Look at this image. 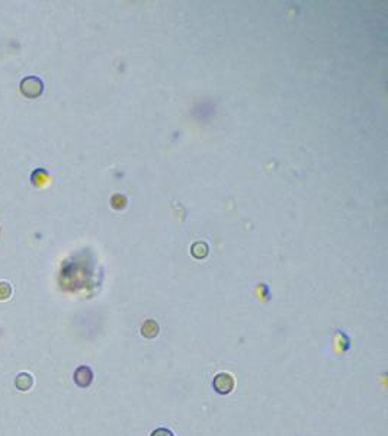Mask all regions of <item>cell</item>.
<instances>
[{
  "instance_id": "obj_1",
  "label": "cell",
  "mask_w": 388,
  "mask_h": 436,
  "mask_svg": "<svg viewBox=\"0 0 388 436\" xmlns=\"http://www.w3.org/2000/svg\"><path fill=\"white\" fill-rule=\"evenodd\" d=\"M19 89H21V93L23 96L29 98V99H33V98H38L43 90H44V83L40 77H35V76H29V77H25L21 82L19 85Z\"/></svg>"
},
{
  "instance_id": "obj_2",
  "label": "cell",
  "mask_w": 388,
  "mask_h": 436,
  "mask_svg": "<svg viewBox=\"0 0 388 436\" xmlns=\"http://www.w3.org/2000/svg\"><path fill=\"white\" fill-rule=\"evenodd\" d=\"M234 385H236V381L230 372H220L214 377V381H212L214 390L218 394H224V395L233 391Z\"/></svg>"
},
{
  "instance_id": "obj_3",
  "label": "cell",
  "mask_w": 388,
  "mask_h": 436,
  "mask_svg": "<svg viewBox=\"0 0 388 436\" xmlns=\"http://www.w3.org/2000/svg\"><path fill=\"white\" fill-rule=\"evenodd\" d=\"M93 381V372L89 367H79L76 371H74V382L76 385L80 387V388H86L89 387Z\"/></svg>"
},
{
  "instance_id": "obj_4",
  "label": "cell",
  "mask_w": 388,
  "mask_h": 436,
  "mask_svg": "<svg viewBox=\"0 0 388 436\" xmlns=\"http://www.w3.org/2000/svg\"><path fill=\"white\" fill-rule=\"evenodd\" d=\"M15 385L19 391H28L31 390L33 385V377L28 372H21L16 380H15Z\"/></svg>"
},
{
  "instance_id": "obj_5",
  "label": "cell",
  "mask_w": 388,
  "mask_h": 436,
  "mask_svg": "<svg viewBox=\"0 0 388 436\" xmlns=\"http://www.w3.org/2000/svg\"><path fill=\"white\" fill-rule=\"evenodd\" d=\"M141 333H143V336H145V337L151 339V337H154V336H157V333H159V326L156 325L153 320H150V322H147V323L143 326Z\"/></svg>"
},
{
  "instance_id": "obj_6",
  "label": "cell",
  "mask_w": 388,
  "mask_h": 436,
  "mask_svg": "<svg viewBox=\"0 0 388 436\" xmlns=\"http://www.w3.org/2000/svg\"><path fill=\"white\" fill-rule=\"evenodd\" d=\"M12 295V285L6 281H0V301L9 300Z\"/></svg>"
},
{
  "instance_id": "obj_7",
  "label": "cell",
  "mask_w": 388,
  "mask_h": 436,
  "mask_svg": "<svg viewBox=\"0 0 388 436\" xmlns=\"http://www.w3.org/2000/svg\"><path fill=\"white\" fill-rule=\"evenodd\" d=\"M150 436H175V435H173V432H172L170 429H166V427H159V429H156L154 432H151V435Z\"/></svg>"
}]
</instances>
